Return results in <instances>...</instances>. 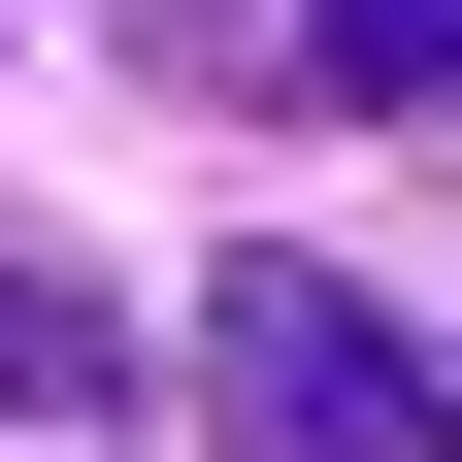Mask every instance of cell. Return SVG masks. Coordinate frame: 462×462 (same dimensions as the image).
Wrapping results in <instances>:
<instances>
[{"label":"cell","mask_w":462,"mask_h":462,"mask_svg":"<svg viewBox=\"0 0 462 462\" xmlns=\"http://www.w3.org/2000/svg\"><path fill=\"white\" fill-rule=\"evenodd\" d=\"M264 99H364V133H462V0H264Z\"/></svg>","instance_id":"2"},{"label":"cell","mask_w":462,"mask_h":462,"mask_svg":"<svg viewBox=\"0 0 462 462\" xmlns=\"http://www.w3.org/2000/svg\"><path fill=\"white\" fill-rule=\"evenodd\" d=\"M99 364H133V330H99V264H33V231H0V430H67Z\"/></svg>","instance_id":"3"},{"label":"cell","mask_w":462,"mask_h":462,"mask_svg":"<svg viewBox=\"0 0 462 462\" xmlns=\"http://www.w3.org/2000/svg\"><path fill=\"white\" fill-rule=\"evenodd\" d=\"M199 396H231V462H462V396L396 364L330 264H231V298H199Z\"/></svg>","instance_id":"1"}]
</instances>
